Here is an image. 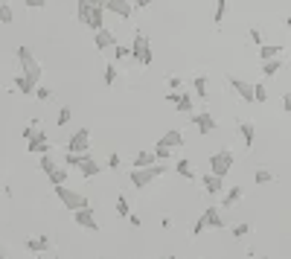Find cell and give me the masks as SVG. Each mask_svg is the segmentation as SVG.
I'll return each instance as SVG.
<instances>
[{
	"instance_id": "obj_39",
	"label": "cell",
	"mask_w": 291,
	"mask_h": 259,
	"mask_svg": "<svg viewBox=\"0 0 291 259\" xmlns=\"http://www.w3.org/2000/svg\"><path fill=\"white\" fill-rule=\"evenodd\" d=\"M82 160H85V155H73V152H67V157H64V166H82Z\"/></svg>"
},
{
	"instance_id": "obj_23",
	"label": "cell",
	"mask_w": 291,
	"mask_h": 259,
	"mask_svg": "<svg viewBox=\"0 0 291 259\" xmlns=\"http://www.w3.org/2000/svg\"><path fill=\"white\" fill-rule=\"evenodd\" d=\"M23 140H26V143H38V140H47V134L38 128V120H35L32 125H26V128H23Z\"/></svg>"
},
{
	"instance_id": "obj_42",
	"label": "cell",
	"mask_w": 291,
	"mask_h": 259,
	"mask_svg": "<svg viewBox=\"0 0 291 259\" xmlns=\"http://www.w3.org/2000/svg\"><path fill=\"white\" fill-rule=\"evenodd\" d=\"M230 233H233L236 239H242V236H248V233H251V224H236V227H233Z\"/></svg>"
},
{
	"instance_id": "obj_37",
	"label": "cell",
	"mask_w": 291,
	"mask_h": 259,
	"mask_svg": "<svg viewBox=\"0 0 291 259\" xmlns=\"http://www.w3.org/2000/svg\"><path fill=\"white\" fill-rule=\"evenodd\" d=\"M102 79H105V85L111 87V85L117 82V67H114V64H108V67H105V73H102Z\"/></svg>"
},
{
	"instance_id": "obj_10",
	"label": "cell",
	"mask_w": 291,
	"mask_h": 259,
	"mask_svg": "<svg viewBox=\"0 0 291 259\" xmlns=\"http://www.w3.org/2000/svg\"><path fill=\"white\" fill-rule=\"evenodd\" d=\"M73 222H76L79 227H85V230H99V222H96V216H93L90 207L76 210V213H73Z\"/></svg>"
},
{
	"instance_id": "obj_29",
	"label": "cell",
	"mask_w": 291,
	"mask_h": 259,
	"mask_svg": "<svg viewBox=\"0 0 291 259\" xmlns=\"http://www.w3.org/2000/svg\"><path fill=\"white\" fill-rule=\"evenodd\" d=\"M47 178H50V184H52V187H64V184H67V169H64V166H55Z\"/></svg>"
},
{
	"instance_id": "obj_34",
	"label": "cell",
	"mask_w": 291,
	"mask_h": 259,
	"mask_svg": "<svg viewBox=\"0 0 291 259\" xmlns=\"http://www.w3.org/2000/svg\"><path fill=\"white\" fill-rule=\"evenodd\" d=\"M0 20H3V26H9V23L15 20V15H12V6H9V3H3V6H0Z\"/></svg>"
},
{
	"instance_id": "obj_48",
	"label": "cell",
	"mask_w": 291,
	"mask_h": 259,
	"mask_svg": "<svg viewBox=\"0 0 291 259\" xmlns=\"http://www.w3.org/2000/svg\"><path fill=\"white\" fill-rule=\"evenodd\" d=\"M128 224H131V227H140V224H143V219H140V216H134V213H131V216H128Z\"/></svg>"
},
{
	"instance_id": "obj_12",
	"label": "cell",
	"mask_w": 291,
	"mask_h": 259,
	"mask_svg": "<svg viewBox=\"0 0 291 259\" xmlns=\"http://www.w3.org/2000/svg\"><path fill=\"white\" fill-rule=\"evenodd\" d=\"M192 125L198 128V134H213L219 122H216V117H213V114H207V111H204V114H192Z\"/></svg>"
},
{
	"instance_id": "obj_11",
	"label": "cell",
	"mask_w": 291,
	"mask_h": 259,
	"mask_svg": "<svg viewBox=\"0 0 291 259\" xmlns=\"http://www.w3.org/2000/svg\"><path fill=\"white\" fill-rule=\"evenodd\" d=\"M93 44H96V50H114L117 47V35L108 26H102V29L93 32Z\"/></svg>"
},
{
	"instance_id": "obj_21",
	"label": "cell",
	"mask_w": 291,
	"mask_h": 259,
	"mask_svg": "<svg viewBox=\"0 0 291 259\" xmlns=\"http://www.w3.org/2000/svg\"><path fill=\"white\" fill-rule=\"evenodd\" d=\"M175 172H178L181 178H187V181H195V166H192V160H187V157L175 160Z\"/></svg>"
},
{
	"instance_id": "obj_24",
	"label": "cell",
	"mask_w": 291,
	"mask_h": 259,
	"mask_svg": "<svg viewBox=\"0 0 291 259\" xmlns=\"http://www.w3.org/2000/svg\"><path fill=\"white\" fill-rule=\"evenodd\" d=\"M242 195H245V190H242V187H233V190L222 198V210H230L233 204H239V201H242Z\"/></svg>"
},
{
	"instance_id": "obj_5",
	"label": "cell",
	"mask_w": 291,
	"mask_h": 259,
	"mask_svg": "<svg viewBox=\"0 0 291 259\" xmlns=\"http://www.w3.org/2000/svg\"><path fill=\"white\" fill-rule=\"evenodd\" d=\"M52 192L58 195V201H61L70 213H76V210H82V207H90L87 198H85L82 192H76V190H67V184H64V187H52Z\"/></svg>"
},
{
	"instance_id": "obj_44",
	"label": "cell",
	"mask_w": 291,
	"mask_h": 259,
	"mask_svg": "<svg viewBox=\"0 0 291 259\" xmlns=\"http://www.w3.org/2000/svg\"><path fill=\"white\" fill-rule=\"evenodd\" d=\"M248 35H251V41H254L257 47H262V32H259L257 26H251V32H248Z\"/></svg>"
},
{
	"instance_id": "obj_3",
	"label": "cell",
	"mask_w": 291,
	"mask_h": 259,
	"mask_svg": "<svg viewBox=\"0 0 291 259\" xmlns=\"http://www.w3.org/2000/svg\"><path fill=\"white\" fill-rule=\"evenodd\" d=\"M76 17H79V23L90 26L93 32L105 26V15H102V6H85V3H76Z\"/></svg>"
},
{
	"instance_id": "obj_52",
	"label": "cell",
	"mask_w": 291,
	"mask_h": 259,
	"mask_svg": "<svg viewBox=\"0 0 291 259\" xmlns=\"http://www.w3.org/2000/svg\"><path fill=\"white\" fill-rule=\"evenodd\" d=\"M286 26H289V29H291V15H289V17H286Z\"/></svg>"
},
{
	"instance_id": "obj_9",
	"label": "cell",
	"mask_w": 291,
	"mask_h": 259,
	"mask_svg": "<svg viewBox=\"0 0 291 259\" xmlns=\"http://www.w3.org/2000/svg\"><path fill=\"white\" fill-rule=\"evenodd\" d=\"M201 187H204V192H207V195L219 198V195L224 192V178H222V175H213V172H207V175L201 178Z\"/></svg>"
},
{
	"instance_id": "obj_14",
	"label": "cell",
	"mask_w": 291,
	"mask_h": 259,
	"mask_svg": "<svg viewBox=\"0 0 291 259\" xmlns=\"http://www.w3.org/2000/svg\"><path fill=\"white\" fill-rule=\"evenodd\" d=\"M12 90H15V93H20V96H32V93L38 90V85H32L23 73H17V76L12 79Z\"/></svg>"
},
{
	"instance_id": "obj_45",
	"label": "cell",
	"mask_w": 291,
	"mask_h": 259,
	"mask_svg": "<svg viewBox=\"0 0 291 259\" xmlns=\"http://www.w3.org/2000/svg\"><path fill=\"white\" fill-rule=\"evenodd\" d=\"M268 99V90H265V85H257V102H265Z\"/></svg>"
},
{
	"instance_id": "obj_15",
	"label": "cell",
	"mask_w": 291,
	"mask_h": 259,
	"mask_svg": "<svg viewBox=\"0 0 291 259\" xmlns=\"http://www.w3.org/2000/svg\"><path fill=\"white\" fill-rule=\"evenodd\" d=\"M108 9L117 15V17H131V12H134V0H108Z\"/></svg>"
},
{
	"instance_id": "obj_40",
	"label": "cell",
	"mask_w": 291,
	"mask_h": 259,
	"mask_svg": "<svg viewBox=\"0 0 291 259\" xmlns=\"http://www.w3.org/2000/svg\"><path fill=\"white\" fill-rule=\"evenodd\" d=\"M105 166H108V169H120V166H122V157H120V152H111Z\"/></svg>"
},
{
	"instance_id": "obj_36",
	"label": "cell",
	"mask_w": 291,
	"mask_h": 259,
	"mask_svg": "<svg viewBox=\"0 0 291 259\" xmlns=\"http://www.w3.org/2000/svg\"><path fill=\"white\" fill-rule=\"evenodd\" d=\"M254 181H257V184L262 187V184H271V181H274V175H271L268 169H257V175H254Z\"/></svg>"
},
{
	"instance_id": "obj_35",
	"label": "cell",
	"mask_w": 291,
	"mask_h": 259,
	"mask_svg": "<svg viewBox=\"0 0 291 259\" xmlns=\"http://www.w3.org/2000/svg\"><path fill=\"white\" fill-rule=\"evenodd\" d=\"M114 58H117V61H122V58H131V47H125V44H117V47H114Z\"/></svg>"
},
{
	"instance_id": "obj_53",
	"label": "cell",
	"mask_w": 291,
	"mask_h": 259,
	"mask_svg": "<svg viewBox=\"0 0 291 259\" xmlns=\"http://www.w3.org/2000/svg\"><path fill=\"white\" fill-rule=\"evenodd\" d=\"M38 259H50V257H44V254H38Z\"/></svg>"
},
{
	"instance_id": "obj_31",
	"label": "cell",
	"mask_w": 291,
	"mask_h": 259,
	"mask_svg": "<svg viewBox=\"0 0 291 259\" xmlns=\"http://www.w3.org/2000/svg\"><path fill=\"white\" fill-rule=\"evenodd\" d=\"M38 166H41V172H44V175H50V172H52V169H55L58 163L52 160V155H41V160H38Z\"/></svg>"
},
{
	"instance_id": "obj_7",
	"label": "cell",
	"mask_w": 291,
	"mask_h": 259,
	"mask_svg": "<svg viewBox=\"0 0 291 259\" xmlns=\"http://www.w3.org/2000/svg\"><path fill=\"white\" fill-rule=\"evenodd\" d=\"M87 149H90V131H87V128H76V131L67 137V152H73V155H87Z\"/></svg>"
},
{
	"instance_id": "obj_50",
	"label": "cell",
	"mask_w": 291,
	"mask_h": 259,
	"mask_svg": "<svg viewBox=\"0 0 291 259\" xmlns=\"http://www.w3.org/2000/svg\"><path fill=\"white\" fill-rule=\"evenodd\" d=\"M134 6H137V9H149V6H152V0H134Z\"/></svg>"
},
{
	"instance_id": "obj_1",
	"label": "cell",
	"mask_w": 291,
	"mask_h": 259,
	"mask_svg": "<svg viewBox=\"0 0 291 259\" xmlns=\"http://www.w3.org/2000/svg\"><path fill=\"white\" fill-rule=\"evenodd\" d=\"M17 64H20V73H23L32 85H38V82H41L44 67L38 64V58L32 55V50H29V47H17Z\"/></svg>"
},
{
	"instance_id": "obj_47",
	"label": "cell",
	"mask_w": 291,
	"mask_h": 259,
	"mask_svg": "<svg viewBox=\"0 0 291 259\" xmlns=\"http://www.w3.org/2000/svg\"><path fill=\"white\" fill-rule=\"evenodd\" d=\"M283 111H286V114H291V90H286V93H283Z\"/></svg>"
},
{
	"instance_id": "obj_8",
	"label": "cell",
	"mask_w": 291,
	"mask_h": 259,
	"mask_svg": "<svg viewBox=\"0 0 291 259\" xmlns=\"http://www.w3.org/2000/svg\"><path fill=\"white\" fill-rule=\"evenodd\" d=\"M230 85H233V90L239 93V99H242V102H257V85L242 82L239 76H230Z\"/></svg>"
},
{
	"instance_id": "obj_28",
	"label": "cell",
	"mask_w": 291,
	"mask_h": 259,
	"mask_svg": "<svg viewBox=\"0 0 291 259\" xmlns=\"http://www.w3.org/2000/svg\"><path fill=\"white\" fill-rule=\"evenodd\" d=\"M29 155H52V143L50 140H38V143H26Z\"/></svg>"
},
{
	"instance_id": "obj_30",
	"label": "cell",
	"mask_w": 291,
	"mask_h": 259,
	"mask_svg": "<svg viewBox=\"0 0 291 259\" xmlns=\"http://www.w3.org/2000/svg\"><path fill=\"white\" fill-rule=\"evenodd\" d=\"M117 216H120V219H128V216H131V204H128L125 195L117 198Z\"/></svg>"
},
{
	"instance_id": "obj_17",
	"label": "cell",
	"mask_w": 291,
	"mask_h": 259,
	"mask_svg": "<svg viewBox=\"0 0 291 259\" xmlns=\"http://www.w3.org/2000/svg\"><path fill=\"white\" fill-rule=\"evenodd\" d=\"M154 163H157L154 149H140L137 157H134V169H146V166H154Z\"/></svg>"
},
{
	"instance_id": "obj_55",
	"label": "cell",
	"mask_w": 291,
	"mask_h": 259,
	"mask_svg": "<svg viewBox=\"0 0 291 259\" xmlns=\"http://www.w3.org/2000/svg\"><path fill=\"white\" fill-rule=\"evenodd\" d=\"M163 259H175V257H163Z\"/></svg>"
},
{
	"instance_id": "obj_26",
	"label": "cell",
	"mask_w": 291,
	"mask_h": 259,
	"mask_svg": "<svg viewBox=\"0 0 291 259\" xmlns=\"http://www.w3.org/2000/svg\"><path fill=\"white\" fill-rule=\"evenodd\" d=\"M160 143H166V146H172V149H178V146H184V134L178 131V128H169L163 137H160Z\"/></svg>"
},
{
	"instance_id": "obj_18",
	"label": "cell",
	"mask_w": 291,
	"mask_h": 259,
	"mask_svg": "<svg viewBox=\"0 0 291 259\" xmlns=\"http://www.w3.org/2000/svg\"><path fill=\"white\" fill-rule=\"evenodd\" d=\"M201 216H204L207 227H213V230H222V227H224V216H222V210H216V207H207Z\"/></svg>"
},
{
	"instance_id": "obj_2",
	"label": "cell",
	"mask_w": 291,
	"mask_h": 259,
	"mask_svg": "<svg viewBox=\"0 0 291 259\" xmlns=\"http://www.w3.org/2000/svg\"><path fill=\"white\" fill-rule=\"evenodd\" d=\"M166 169H169V166H157V163H154V166H146V169H131V172H128V181H131L134 190H146V187L154 184Z\"/></svg>"
},
{
	"instance_id": "obj_22",
	"label": "cell",
	"mask_w": 291,
	"mask_h": 259,
	"mask_svg": "<svg viewBox=\"0 0 291 259\" xmlns=\"http://www.w3.org/2000/svg\"><path fill=\"white\" fill-rule=\"evenodd\" d=\"M280 55H283L280 44H262L259 47V61H271V58H280Z\"/></svg>"
},
{
	"instance_id": "obj_54",
	"label": "cell",
	"mask_w": 291,
	"mask_h": 259,
	"mask_svg": "<svg viewBox=\"0 0 291 259\" xmlns=\"http://www.w3.org/2000/svg\"><path fill=\"white\" fill-rule=\"evenodd\" d=\"M23 3H26V6H29V3H32V0H23Z\"/></svg>"
},
{
	"instance_id": "obj_56",
	"label": "cell",
	"mask_w": 291,
	"mask_h": 259,
	"mask_svg": "<svg viewBox=\"0 0 291 259\" xmlns=\"http://www.w3.org/2000/svg\"><path fill=\"white\" fill-rule=\"evenodd\" d=\"M52 259H61V257H52Z\"/></svg>"
},
{
	"instance_id": "obj_25",
	"label": "cell",
	"mask_w": 291,
	"mask_h": 259,
	"mask_svg": "<svg viewBox=\"0 0 291 259\" xmlns=\"http://www.w3.org/2000/svg\"><path fill=\"white\" fill-rule=\"evenodd\" d=\"M192 105H195V96L192 93H181V99L175 102V111L178 114H192Z\"/></svg>"
},
{
	"instance_id": "obj_33",
	"label": "cell",
	"mask_w": 291,
	"mask_h": 259,
	"mask_svg": "<svg viewBox=\"0 0 291 259\" xmlns=\"http://www.w3.org/2000/svg\"><path fill=\"white\" fill-rule=\"evenodd\" d=\"M224 12H227V0H216V12H213V20L222 23L224 20Z\"/></svg>"
},
{
	"instance_id": "obj_49",
	"label": "cell",
	"mask_w": 291,
	"mask_h": 259,
	"mask_svg": "<svg viewBox=\"0 0 291 259\" xmlns=\"http://www.w3.org/2000/svg\"><path fill=\"white\" fill-rule=\"evenodd\" d=\"M169 87H172V90H178V87H181V79H178V76H172V79H169Z\"/></svg>"
},
{
	"instance_id": "obj_51",
	"label": "cell",
	"mask_w": 291,
	"mask_h": 259,
	"mask_svg": "<svg viewBox=\"0 0 291 259\" xmlns=\"http://www.w3.org/2000/svg\"><path fill=\"white\" fill-rule=\"evenodd\" d=\"M41 6H47V0H32L29 3V9H41Z\"/></svg>"
},
{
	"instance_id": "obj_46",
	"label": "cell",
	"mask_w": 291,
	"mask_h": 259,
	"mask_svg": "<svg viewBox=\"0 0 291 259\" xmlns=\"http://www.w3.org/2000/svg\"><path fill=\"white\" fill-rule=\"evenodd\" d=\"M76 3H85V6H102V9H108V0H76Z\"/></svg>"
},
{
	"instance_id": "obj_32",
	"label": "cell",
	"mask_w": 291,
	"mask_h": 259,
	"mask_svg": "<svg viewBox=\"0 0 291 259\" xmlns=\"http://www.w3.org/2000/svg\"><path fill=\"white\" fill-rule=\"evenodd\" d=\"M154 155H157V160H169V157H172V146H166V143H160V140H157Z\"/></svg>"
},
{
	"instance_id": "obj_4",
	"label": "cell",
	"mask_w": 291,
	"mask_h": 259,
	"mask_svg": "<svg viewBox=\"0 0 291 259\" xmlns=\"http://www.w3.org/2000/svg\"><path fill=\"white\" fill-rule=\"evenodd\" d=\"M131 58L137 64H152V41L146 32L134 29V44H131Z\"/></svg>"
},
{
	"instance_id": "obj_16",
	"label": "cell",
	"mask_w": 291,
	"mask_h": 259,
	"mask_svg": "<svg viewBox=\"0 0 291 259\" xmlns=\"http://www.w3.org/2000/svg\"><path fill=\"white\" fill-rule=\"evenodd\" d=\"M236 131H239V137H242V146H245V149H251V146H254V140H257V125H254V122H239V125H236Z\"/></svg>"
},
{
	"instance_id": "obj_13",
	"label": "cell",
	"mask_w": 291,
	"mask_h": 259,
	"mask_svg": "<svg viewBox=\"0 0 291 259\" xmlns=\"http://www.w3.org/2000/svg\"><path fill=\"white\" fill-rule=\"evenodd\" d=\"M102 169H108V166H102L96 157L85 155V160H82V166H79V175H82V178H99V175H102Z\"/></svg>"
},
{
	"instance_id": "obj_43",
	"label": "cell",
	"mask_w": 291,
	"mask_h": 259,
	"mask_svg": "<svg viewBox=\"0 0 291 259\" xmlns=\"http://www.w3.org/2000/svg\"><path fill=\"white\" fill-rule=\"evenodd\" d=\"M204 230H207V222H204V216H201V219H198V222L192 224V236H201Z\"/></svg>"
},
{
	"instance_id": "obj_41",
	"label": "cell",
	"mask_w": 291,
	"mask_h": 259,
	"mask_svg": "<svg viewBox=\"0 0 291 259\" xmlns=\"http://www.w3.org/2000/svg\"><path fill=\"white\" fill-rule=\"evenodd\" d=\"M70 120H73V111H70V108H61V111H58V120H55V122H58V125H67Z\"/></svg>"
},
{
	"instance_id": "obj_6",
	"label": "cell",
	"mask_w": 291,
	"mask_h": 259,
	"mask_svg": "<svg viewBox=\"0 0 291 259\" xmlns=\"http://www.w3.org/2000/svg\"><path fill=\"white\" fill-rule=\"evenodd\" d=\"M233 163H236V157H233V152H227V149L210 155V172H213V175H222V178H224V175L233 169Z\"/></svg>"
},
{
	"instance_id": "obj_20",
	"label": "cell",
	"mask_w": 291,
	"mask_h": 259,
	"mask_svg": "<svg viewBox=\"0 0 291 259\" xmlns=\"http://www.w3.org/2000/svg\"><path fill=\"white\" fill-rule=\"evenodd\" d=\"M192 90H195L198 99H210V82H207L204 73H198V76L192 79Z\"/></svg>"
},
{
	"instance_id": "obj_27",
	"label": "cell",
	"mask_w": 291,
	"mask_h": 259,
	"mask_svg": "<svg viewBox=\"0 0 291 259\" xmlns=\"http://www.w3.org/2000/svg\"><path fill=\"white\" fill-rule=\"evenodd\" d=\"M283 64H286L283 55H280V58H271V61H262V76H277V73L283 70Z\"/></svg>"
},
{
	"instance_id": "obj_38",
	"label": "cell",
	"mask_w": 291,
	"mask_h": 259,
	"mask_svg": "<svg viewBox=\"0 0 291 259\" xmlns=\"http://www.w3.org/2000/svg\"><path fill=\"white\" fill-rule=\"evenodd\" d=\"M52 96H55V93H52L50 87H41V85H38V90H35V99H38V102H50Z\"/></svg>"
},
{
	"instance_id": "obj_19",
	"label": "cell",
	"mask_w": 291,
	"mask_h": 259,
	"mask_svg": "<svg viewBox=\"0 0 291 259\" xmlns=\"http://www.w3.org/2000/svg\"><path fill=\"white\" fill-rule=\"evenodd\" d=\"M26 251H32V254H47V251H50V236H29V239H26Z\"/></svg>"
}]
</instances>
